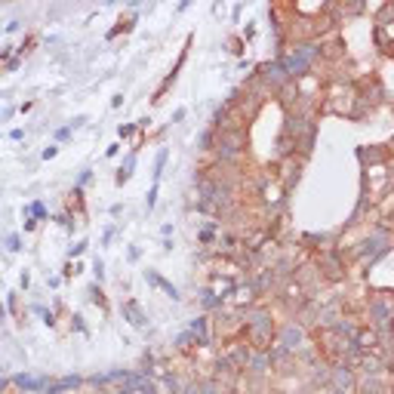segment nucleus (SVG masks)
<instances>
[{
  "mask_svg": "<svg viewBox=\"0 0 394 394\" xmlns=\"http://www.w3.org/2000/svg\"><path fill=\"white\" fill-rule=\"evenodd\" d=\"M123 311H127V314L133 317V320H130V324H133V327H145V324H148V317H145V314H142V308L136 305V302H127V305H123Z\"/></svg>",
  "mask_w": 394,
  "mask_h": 394,
  "instance_id": "obj_1",
  "label": "nucleus"
},
{
  "mask_svg": "<svg viewBox=\"0 0 394 394\" xmlns=\"http://www.w3.org/2000/svg\"><path fill=\"white\" fill-rule=\"evenodd\" d=\"M145 280H151L154 286H160V290H167V293H170V299H179V293H176V286H173V283H167V280H164V277H160L157 271H145Z\"/></svg>",
  "mask_w": 394,
  "mask_h": 394,
  "instance_id": "obj_2",
  "label": "nucleus"
},
{
  "mask_svg": "<svg viewBox=\"0 0 394 394\" xmlns=\"http://www.w3.org/2000/svg\"><path fill=\"white\" fill-rule=\"evenodd\" d=\"M6 243H9L6 249H12V253H15V249H19V237H15V234H9V237H6Z\"/></svg>",
  "mask_w": 394,
  "mask_h": 394,
  "instance_id": "obj_3",
  "label": "nucleus"
}]
</instances>
